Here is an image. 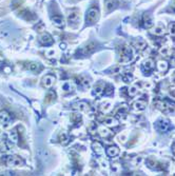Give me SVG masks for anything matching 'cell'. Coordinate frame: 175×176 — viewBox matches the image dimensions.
I'll list each match as a JSON object with an SVG mask.
<instances>
[{"label":"cell","instance_id":"obj_29","mask_svg":"<svg viewBox=\"0 0 175 176\" xmlns=\"http://www.w3.org/2000/svg\"><path fill=\"white\" fill-rule=\"evenodd\" d=\"M31 70H33V71H36L37 69H38V65H36V63H33V65H31V68H30Z\"/></svg>","mask_w":175,"mask_h":176},{"label":"cell","instance_id":"obj_8","mask_svg":"<svg viewBox=\"0 0 175 176\" xmlns=\"http://www.w3.org/2000/svg\"><path fill=\"white\" fill-rule=\"evenodd\" d=\"M10 120H11V116H10V114L7 111L0 112V123L2 125H7Z\"/></svg>","mask_w":175,"mask_h":176},{"label":"cell","instance_id":"obj_30","mask_svg":"<svg viewBox=\"0 0 175 176\" xmlns=\"http://www.w3.org/2000/svg\"><path fill=\"white\" fill-rule=\"evenodd\" d=\"M170 96L172 97L173 99H175V89H173V90H171L170 91Z\"/></svg>","mask_w":175,"mask_h":176},{"label":"cell","instance_id":"obj_7","mask_svg":"<svg viewBox=\"0 0 175 176\" xmlns=\"http://www.w3.org/2000/svg\"><path fill=\"white\" fill-rule=\"evenodd\" d=\"M133 109L136 110V111H144L147 107V102L145 100H137L133 103Z\"/></svg>","mask_w":175,"mask_h":176},{"label":"cell","instance_id":"obj_11","mask_svg":"<svg viewBox=\"0 0 175 176\" xmlns=\"http://www.w3.org/2000/svg\"><path fill=\"white\" fill-rule=\"evenodd\" d=\"M98 134L102 138H105V137H108V136L110 135L111 132H110V130L105 127V126H100V127L98 128Z\"/></svg>","mask_w":175,"mask_h":176},{"label":"cell","instance_id":"obj_10","mask_svg":"<svg viewBox=\"0 0 175 176\" xmlns=\"http://www.w3.org/2000/svg\"><path fill=\"white\" fill-rule=\"evenodd\" d=\"M119 153V149L117 147H115V146H112V147H109L108 149H107V154H108V156H110V157H115V156H117Z\"/></svg>","mask_w":175,"mask_h":176},{"label":"cell","instance_id":"obj_3","mask_svg":"<svg viewBox=\"0 0 175 176\" xmlns=\"http://www.w3.org/2000/svg\"><path fill=\"white\" fill-rule=\"evenodd\" d=\"M99 17V11L96 7H91L87 13V22L93 23L98 20Z\"/></svg>","mask_w":175,"mask_h":176},{"label":"cell","instance_id":"obj_12","mask_svg":"<svg viewBox=\"0 0 175 176\" xmlns=\"http://www.w3.org/2000/svg\"><path fill=\"white\" fill-rule=\"evenodd\" d=\"M168 62L165 60H162V61H158V63H157V69H158V71L162 72V73H166L167 71H168Z\"/></svg>","mask_w":175,"mask_h":176},{"label":"cell","instance_id":"obj_18","mask_svg":"<svg viewBox=\"0 0 175 176\" xmlns=\"http://www.w3.org/2000/svg\"><path fill=\"white\" fill-rule=\"evenodd\" d=\"M144 68L147 71H151V70L154 69V61L152 59H147L144 62Z\"/></svg>","mask_w":175,"mask_h":176},{"label":"cell","instance_id":"obj_27","mask_svg":"<svg viewBox=\"0 0 175 176\" xmlns=\"http://www.w3.org/2000/svg\"><path fill=\"white\" fill-rule=\"evenodd\" d=\"M169 31H170V34L175 37V22H172L170 25H169Z\"/></svg>","mask_w":175,"mask_h":176},{"label":"cell","instance_id":"obj_22","mask_svg":"<svg viewBox=\"0 0 175 176\" xmlns=\"http://www.w3.org/2000/svg\"><path fill=\"white\" fill-rule=\"evenodd\" d=\"M134 45L137 48V49H139V50H144L145 48H146L147 43H146V41H145V40H142V38H139L138 40H137V41H135Z\"/></svg>","mask_w":175,"mask_h":176},{"label":"cell","instance_id":"obj_24","mask_svg":"<svg viewBox=\"0 0 175 176\" xmlns=\"http://www.w3.org/2000/svg\"><path fill=\"white\" fill-rule=\"evenodd\" d=\"M153 33L155 34V35H158V36H160V35H164L165 34V29H164V27H155V30L153 31Z\"/></svg>","mask_w":175,"mask_h":176},{"label":"cell","instance_id":"obj_14","mask_svg":"<svg viewBox=\"0 0 175 176\" xmlns=\"http://www.w3.org/2000/svg\"><path fill=\"white\" fill-rule=\"evenodd\" d=\"M105 4H106L107 11L110 12L116 7V5L118 4V2H117V0H106V3H105Z\"/></svg>","mask_w":175,"mask_h":176},{"label":"cell","instance_id":"obj_33","mask_svg":"<svg viewBox=\"0 0 175 176\" xmlns=\"http://www.w3.org/2000/svg\"><path fill=\"white\" fill-rule=\"evenodd\" d=\"M173 152H174V153H175V143H174V145H173Z\"/></svg>","mask_w":175,"mask_h":176},{"label":"cell","instance_id":"obj_15","mask_svg":"<svg viewBox=\"0 0 175 176\" xmlns=\"http://www.w3.org/2000/svg\"><path fill=\"white\" fill-rule=\"evenodd\" d=\"M40 41L45 45H50L53 43V39H52V37L49 35V34H43V35L40 37Z\"/></svg>","mask_w":175,"mask_h":176},{"label":"cell","instance_id":"obj_28","mask_svg":"<svg viewBox=\"0 0 175 176\" xmlns=\"http://www.w3.org/2000/svg\"><path fill=\"white\" fill-rule=\"evenodd\" d=\"M77 18H78V16H77V14H75V13H73V14H71L70 15V17H69V19H70V21H76L77 20Z\"/></svg>","mask_w":175,"mask_h":176},{"label":"cell","instance_id":"obj_26","mask_svg":"<svg viewBox=\"0 0 175 176\" xmlns=\"http://www.w3.org/2000/svg\"><path fill=\"white\" fill-rule=\"evenodd\" d=\"M53 21H54V23L57 25H63V19L61 17H59V16H55V17H53Z\"/></svg>","mask_w":175,"mask_h":176},{"label":"cell","instance_id":"obj_20","mask_svg":"<svg viewBox=\"0 0 175 176\" xmlns=\"http://www.w3.org/2000/svg\"><path fill=\"white\" fill-rule=\"evenodd\" d=\"M62 90L65 92H71L74 90V85L72 82H70V81H67L62 85Z\"/></svg>","mask_w":175,"mask_h":176},{"label":"cell","instance_id":"obj_19","mask_svg":"<svg viewBox=\"0 0 175 176\" xmlns=\"http://www.w3.org/2000/svg\"><path fill=\"white\" fill-rule=\"evenodd\" d=\"M100 110L102 113H109V112L112 110V103L111 102H106V103H102L100 107Z\"/></svg>","mask_w":175,"mask_h":176},{"label":"cell","instance_id":"obj_13","mask_svg":"<svg viewBox=\"0 0 175 176\" xmlns=\"http://www.w3.org/2000/svg\"><path fill=\"white\" fill-rule=\"evenodd\" d=\"M92 148H93V150H94V152L97 154V155H102L103 152H105L102 146H101L99 143H97V141H96V143H93Z\"/></svg>","mask_w":175,"mask_h":176},{"label":"cell","instance_id":"obj_6","mask_svg":"<svg viewBox=\"0 0 175 176\" xmlns=\"http://www.w3.org/2000/svg\"><path fill=\"white\" fill-rule=\"evenodd\" d=\"M132 58V50L130 48H125L122 53H121V61L122 62H127Z\"/></svg>","mask_w":175,"mask_h":176},{"label":"cell","instance_id":"obj_23","mask_svg":"<svg viewBox=\"0 0 175 176\" xmlns=\"http://www.w3.org/2000/svg\"><path fill=\"white\" fill-rule=\"evenodd\" d=\"M9 138L11 141H13L14 143H18V134L16 131H11L9 134Z\"/></svg>","mask_w":175,"mask_h":176},{"label":"cell","instance_id":"obj_5","mask_svg":"<svg viewBox=\"0 0 175 176\" xmlns=\"http://www.w3.org/2000/svg\"><path fill=\"white\" fill-rule=\"evenodd\" d=\"M55 81H56V78L53 75H45L42 78V85L44 88H52L54 85Z\"/></svg>","mask_w":175,"mask_h":176},{"label":"cell","instance_id":"obj_17","mask_svg":"<svg viewBox=\"0 0 175 176\" xmlns=\"http://www.w3.org/2000/svg\"><path fill=\"white\" fill-rule=\"evenodd\" d=\"M74 109L78 110V111H80V112H85L89 110V105H88V103L81 101V102H78L77 105H74Z\"/></svg>","mask_w":175,"mask_h":176},{"label":"cell","instance_id":"obj_4","mask_svg":"<svg viewBox=\"0 0 175 176\" xmlns=\"http://www.w3.org/2000/svg\"><path fill=\"white\" fill-rule=\"evenodd\" d=\"M156 129L159 132H164V133H166V132H168L169 130L172 129V126L170 125V123H169L168 120H166V119H162V120L157 121L156 123Z\"/></svg>","mask_w":175,"mask_h":176},{"label":"cell","instance_id":"obj_31","mask_svg":"<svg viewBox=\"0 0 175 176\" xmlns=\"http://www.w3.org/2000/svg\"><path fill=\"white\" fill-rule=\"evenodd\" d=\"M171 65H172L173 67L175 68V56H174V57L172 58V60H171Z\"/></svg>","mask_w":175,"mask_h":176},{"label":"cell","instance_id":"obj_21","mask_svg":"<svg viewBox=\"0 0 175 176\" xmlns=\"http://www.w3.org/2000/svg\"><path fill=\"white\" fill-rule=\"evenodd\" d=\"M138 91H139L138 85H132V87L129 88L128 93H129V95H130V96H132V97H134V96H136V95H137V93H138Z\"/></svg>","mask_w":175,"mask_h":176},{"label":"cell","instance_id":"obj_32","mask_svg":"<svg viewBox=\"0 0 175 176\" xmlns=\"http://www.w3.org/2000/svg\"><path fill=\"white\" fill-rule=\"evenodd\" d=\"M60 47H61V49H65V45H60Z\"/></svg>","mask_w":175,"mask_h":176},{"label":"cell","instance_id":"obj_9","mask_svg":"<svg viewBox=\"0 0 175 176\" xmlns=\"http://www.w3.org/2000/svg\"><path fill=\"white\" fill-rule=\"evenodd\" d=\"M118 123H119V121L117 120L116 118H114V117H108V118H106V120H105V126L110 127V128L117 127Z\"/></svg>","mask_w":175,"mask_h":176},{"label":"cell","instance_id":"obj_2","mask_svg":"<svg viewBox=\"0 0 175 176\" xmlns=\"http://www.w3.org/2000/svg\"><path fill=\"white\" fill-rule=\"evenodd\" d=\"M7 165L9 167H21L24 166V161L18 156H9L7 158Z\"/></svg>","mask_w":175,"mask_h":176},{"label":"cell","instance_id":"obj_16","mask_svg":"<svg viewBox=\"0 0 175 176\" xmlns=\"http://www.w3.org/2000/svg\"><path fill=\"white\" fill-rule=\"evenodd\" d=\"M144 25L145 27H151L153 25V20L150 14H145L144 15Z\"/></svg>","mask_w":175,"mask_h":176},{"label":"cell","instance_id":"obj_25","mask_svg":"<svg viewBox=\"0 0 175 176\" xmlns=\"http://www.w3.org/2000/svg\"><path fill=\"white\" fill-rule=\"evenodd\" d=\"M105 92V90H103V88L101 87V85H97V87H95V89H94V95H96V96H100L101 94Z\"/></svg>","mask_w":175,"mask_h":176},{"label":"cell","instance_id":"obj_1","mask_svg":"<svg viewBox=\"0 0 175 176\" xmlns=\"http://www.w3.org/2000/svg\"><path fill=\"white\" fill-rule=\"evenodd\" d=\"M156 105L158 108L162 110L165 113L169 114V115H174L175 116V105L171 103L169 101H157Z\"/></svg>","mask_w":175,"mask_h":176}]
</instances>
